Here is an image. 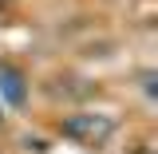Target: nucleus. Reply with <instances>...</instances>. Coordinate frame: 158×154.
Segmentation results:
<instances>
[{"label": "nucleus", "mask_w": 158, "mask_h": 154, "mask_svg": "<svg viewBox=\"0 0 158 154\" xmlns=\"http://www.w3.org/2000/svg\"><path fill=\"white\" fill-rule=\"evenodd\" d=\"M115 131V123L103 115H75L63 123V135L67 138H79V142H99V138H107Z\"/></svg>", "instance_id": "nucleus-1"}, {"label": "nucleus", "mask_w": 158, "mask_h": 154, "mask_svg": "<svg viewBox=\"0 0 158 154\" xmlns=\"http://www.w3.org/2000/svg\"><path fill=\"white\" fill-rule=\"evenodd\" d=\"M0 95L8 99L12 107H20V103L28 99V87H24V75H20L16 67H8V63L0 67Z\"/></svg>", "instance_id": "nucleus-2"}]
</instances>
